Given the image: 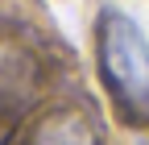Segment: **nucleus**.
<instances>
[{
  "instance_id": "f03ea898",
  "label": "nucleus",
  "mask_w": 149,
  "mask_h": 145,
  "mask_svg": "<svg viewBox=\"0 0 149 145\" xmlns=\"http://www.w3.org/2000/svg\"><path fill=\"white\" fill-rule=\"evenodd\" d=\"M25 145H100V133H95V124H91L83 112L66 108V112L42 116L29 129Z\"/></svg>"
},
{
  "instance_id": "7ed1b4c3",
  "label": "nucleus",
  "mask_w": 149,
  "mask_h": 145,
  "mask_svg": "<svg viewBox=\"0 0 149 145\" xmlns=\"http://www.w3.org/2000/svg\"><path fill=\"white\" fill-rule=\"evenodd\" d=\"M37 83V66L25 50L17 46H0V108H17L25 104Z\"/></svg>"
},
{
  "instance_id": "f257e3e1",
  "label": "nucleus",
  "mask_w": 149,
  "mask_h": 145,
  "mask_svg": "<svg viewBox=\"0 0 149 145\" xmlns=\"http://www.w3.org/2000/svg\"><path fill=\"white\" fill-rule=\"evenodd\" d=\"M95 62L108 96L133 120L149 124V38L120 8H104L95 25Z\"/></svg>"
}]
</instances>
